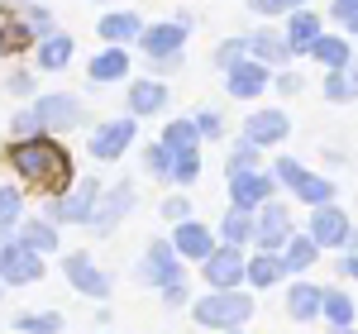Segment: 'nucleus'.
I'll use <instances>...</instances> for the list:
<instances>
[{
  "instance_id": "8",
  "label": "nucleus",
  "mask_w": 358,
  "mask_h": 334,
  "mask_svg": "<svg viewBox=\"0 0 358 334\" xmlns=\"http://www.w3.org/2000/svg\"><path fill=\"white\" fill-rule=\"evenodd\" d=\"M201 263H206V282H210L215 291H224V286H239V282H244V253L234 249V244L210 249Z\"/></svg>"
},
{
  "instance_id": "13",
  "label": "nucleus",
  "mask_w": 358,
  "mask_h": 334,
  "mask_svg": "<svg viewBox=\"0 0 358 334\" xmlns=\"http://www.w3.org/2000/svg\"><path fill=\"white\" fill-rule=\"evenodd\" d=\"M62 273H67V282H72L82 296H96V301H106V296H110V277H106L86 253H72V258L62 263Z\"/></svg>"
},
{
  "instance_id": "31",
  "label": "nucleus",
  "mask_w": 358,
  "mask_h": 334,
  "mask_svg": "<svg viewBox=\"0 0 358 334\" xmlns=\"http://www.w3.org/2000/svg\"><path fill=\"white\" fill-rule=\"evenodd\" d=\"M220 234H224V244H234V249H239L244 239H253V210H239V205H234L220 220Z\"/></svg>"
},
{
  "instance_id": "4",
  "label": "nucleus",
  "mask_w": 358,
  "mask_h": 334,
  "mask_svg": "<svg viewBox=\"0 0 358 334\" xmlns=\"http://www.w3.org/2000/svg\"><path fill=\"white\" fill-rule=\"evenodd\" d=\"M273 191H277V177L263 172V167H248V172H234L229 177V201L239 210H258L263 201H273Z\"/></svg>"
},
{
  "instance_id": "5",
  "label": "nucleus",
  "mask_w": 358,
  "mask_h": 334,
  "mask_svg": "<svg viewBox=\"0 0 358 334\" xmlns=\"http://www.w3.org/2000/svg\"><path fill=\"white\" fill-rule=\"evenodd\" d=\"M287 239H292V210H287V205H273V201H263V215L253 220V244L268 249V253H277Z\"/></svg>"
},
{
  "instance_id": "20",
  "label": "nucleus",
  "mask_w": 358,
  "mask_h": 334,
  "mask_svg": "<svg viewBox=\"0 0 358 334\" xmlns=\"http://www.w3.org/2000/svg\"><path fill=\"white\" fill-rule=\"evenodd\" d=\"M248 53L258 57L263 67H282V62L292 57V48H287V38H282V34H273V29H258V34L248 38Z\"/></svg>"
},
{
  "instance_id": "33",
  "label": "nucleus",
  "mask_w": 358,
  "mask_h": 334,
  "mask_svg": "<svg viewBox=\"0 0 358 334\" xmlns=\"http://www.w3.org/2000/svg\"><path fill=\"white\" fill-rule=\"evenodd\" d=\"M292 191L301 196L306 205H320V201H330V196H334V187L325 182V177H310V172H301V177L292 182Z\"/></svg>"
},
{
  "instance_id": "30",
  "label": "nucleus",
  "mask_w": 358,
  "mask_h": 334,
  "mask_svg": "<svg viewBox=\"0 0 358 334\" xmlns=\"http://www.w3.org/2000/svg\"><path fill=\"white\" fill-rule=\"evenodd\" d=\"M320 315L330 320V325H354V301L334 286V291H320Z\"/></svg>"
},
{
  "instance_id": "16",
  "label": "nucleus",
  "mask_w": 358,
  "mask_h": 334,
  "mask_svg": "<svg viewBox=\"0 0 358 334\" xmlns=\"http://www.w3.org/2000/svg\"><path fill=\"white\" fill-rule=\"evenodd\" d=\"M287 129H292V119L282 110H258V115H248V124H244V134L253 148H273V143L287 139Z\"/></svg>"
},
{
  "instance_id": "9",
  "label": "nucleus",
  "mask_w": 358,
  "mask_h": 334,
  "mask_svg": "<svg viewBox=\"0 0 358 334\" xmlns=\"http://www.w3.org/2000/svg\"><path fill=\"white\" fill-rule=\"evenodd\" d=\"M96 196H101V182H91V177H86V182H77V191L72 196H62V201H53V205H48V220H72V224H86L91 220V210H96Z\"/></svg>"
},
{
  "instance_id": "29",
  "label": "nucleus",
  "mask_w": 358,
  "mask_h": 334,
  "mask_svg": "<svg viewBox=\"0 0 358 334\" xmlns=\"http://www.w3.org/2000/svg\"><path fill=\"white\" fill-rule=\"evenodd\" d=\"M20 239H24L34 253H53V249H57V229H53V220H24Z\"/></svg>"
},
{
  "instance_id": "47",
  "label": "nucleus",
  "mask_w": 358,
  "mask_h": 334,
  "mask_svg": "<svg viewBox=\"0 0 358 334\" xmlns=\"http://www.w3.org/2000/svg\"><path fill=\"white\" fill-rule=\"evenodd\" d=\"M277 91H282V96H296V91H301V77H296V72H282V77H277Z\"/></svg>"
},
{
  "instance_id": "46",
  "label": "nucleus",
  "mask_w": 358,
  "mask_h": 334,
  "mask_svg": "<svg viewBox=\"0 0 358 334\" xmlns=\"http://www.w3.org/2000/svg\"><path fill=\"white\" fill-rule=\"evenodd\" d=\"M29 24H34V34H53V15H48V10H34Z\"/></svg>"
},
{
  "instance_id": "10",
  "label": "nucleus",
  "mask_w": 358,
  "mask_h": 334,
  "mask_svg": "<svg viewBox=\"0 0 358 334\" xmlns=\"http://www.w3.org/2000/svg\"><path fill=\"white\" fill-rule=\"evenodd\" d=\"M310 239L320 244V249H344V239H349V215L330 205V201H320L315 205V215H310Z\"/></svg>"
},
{
  "instance_id": "21",
  "label": "nucleus",
  "mask_w": 358,
  "mask_h": 334,
  "mask_svg": "<svg viewBox=\"0 0 358 334\" xmlns=\"http://www.w3.org/2000/svg\"><path fill=\"white\" fill-rule=\"evenodd\" d=\"M34 62H38L43 72H62V67L72 62V34H43V43H38Z\"/></svg>"
},
{
  "instance_id": "42",
  "label": "nucleus",
  "mask_w": 358,
  "mask_h": 334,
  "mask_svg": "<svg viewBox=\"0 0 358 334\" xmlns=\"http://www.w3.org/2000/svg\"><path fill=\"white\" fill-rule=\"evenodd\" d=\"M196 129H201L206 139H220V134H224V129H220V115H215V110H201V115H196Z\"/></svg>"
},
{
  "instance_id": "49",
  "label": "nucleus",
  "mask_w": 358,
  "mask_h": 334,
  "mask_svg": "<svg viewBox=\"0 0 358 334\" xmlns=\"http://www.w3.org/2000/svg\"><path fill=\"white\" fill-rule=\"evenodd\" d=\"M163 296H167V306H182L187 301V286L177 282V286H163Z\"/></svg>"
},
{
  "instance_id": "25",
  "label": "nucleus",
  "mask_w": 358,
  "mask_h": 334,
  "mask_svg": "<svg viewBox=\"0 0 358 334\" xmlns=\"http://www.w3.org/2000/svg\"><path fill=\"white\" fill-rule=\"evenodd\" d=\"M287 310H292V320H315V315H320V291H315L310 282H296V286L287 291Z\"/></svg>"
},
{
  "instance_id": "32",
  "label": "nucleus",
  "mask_w": 358,
  "mask_h": 334,
  "mask_svg": "<svg viewBox=\"0 0 358 334\" xmlns=\"http://www.w3.org/2000/svg\"><path fill=\"white\" fill-rule=\"evenodd\" d=\"M138 15H106L101 20V38L106 43H124V38H138Z\"/></svg>"
},
{
  "instance_id": "45",
  "label": "nucleus",
  "mask_w": 358,
  "mask_h": 334,
  "mask_svg": "<svg viewBox=\"0 0 358 334\" xmlns=\"http://www.w3.org/2000/svg\"><path fill=\"white\" fill-rule=\"evenodd\" d=\"M253 10H258V15H287L292 0H253Z\"/></svg>"
},
{
  "instance_id": "54",
  "label": "nucleus",
  "mask_w": 358,
  "mask_h": 334,
  "mask_svg": "<svg viewBox=\"0 0 358 334\" xmlns=\"http://www.w3.org/2000/svg\"><path fill=\"white\" fill-rule=\"evenodd\" d=\"M301 5H306V0H292V10H301Z\"/></svg>"
},
{
  "instance_id": "11",
  "label": "nucleus",
  "mask_w": 358,
  "mask_h": 334,
  "mask_svg": "<svg viewBox=\"0 0 358 334\" xmlns=\"http://www.w3.org/2000/svg\"><path fill=\"white\" fill-rule=\"evenodd\" d=\"M134 115H124V119H110V124H101L96 134H91V153L101 158V163H115L129 143H134Z\"/></svg>"
},
{
  "instance_id": "27",
  "label": "nucleus",
  "mask_w": 358,
  "mask_h": 334,
  "mask_svg": "<svg viewBox=\"0 0 358 334\" xmlns=\"http://www.w3.org/2000/svg\"><path fill=\"white\" fill-rule=\"evenodd\" d=\"M310 53L320 57L325 67H349V62H354V48H349L344 38H334V34H320V38L310 43Z\"/></svg>"
},
{
  "instance_id": "12",
  "label": "nucleus",
  "mask_w": 358,
  "mask_h": 334,
  "mask_svg": "<svg viewBox=\"0 0 358 334\" xmlns=\"http://www.w3.org/2000/svg\"><path fill=\"white\" fill-rule=\"evenodd\" d=\"M192 34V20H177V24H153V29H138V43L148 57H177L182 43Z\"/></svg>"
},
{
  "instance_id": "15",
  "label": "nucleus",
  "mask_w": 358,
  "mask_h": 334,
  "mask_svg": "<svg viewBox=\"0 0 358 334\" xmlns=\"http://www.w3.org/2000/svg\"><path fill=\"white\" fill-rule=\"evenodd\" d=\"M268 82H273V67H263L258 57H244L229 67V96H239V101H253L258 91H268Z\"/></svg>"
},
{
  "instance_id": "14",
  "label": "nucleus",
  "mask_w": 358,
  "mask_h": 334,
  "mask_svg": "<svg viewBox=\"0 0 358 334\" xmlns=\"http://www.w3.org/2000/svg\"><path fill=\"white\" fill-rule=\"evenodd\" d=\"M34 115H38L43 129H72V124L82 119V106H77L72 96H62V91H48V96L34 101Z\"/></svg>"
},
{
  "instance_id": "37",
  "label": "nucleus",
  "mask_w": 358,
  "mask_h": 334,
  "mask_svg": "<svg viewBox=\"0 0 358 334\" xmlns=\"http://www.w3.org/2000/svg\"><path fill=\"white\" fill-rule=\"evenodd\" d=\"M244 53H248V38H224L220 48H215V67L229 72L234 62H244Z\"/></svg>"
},
{
  "instance_id": "40",
  "label": "nucleus",
  "mask_w": 358,
  "mask_h": 334,
  "mask_svg": "<svg viewBox=\"0 0 358 334\" xmlns=\"http://www.w3.org/2000/svg\"><path fill=\"white\" fill-rule=\"evenodd\" d=\"M10 129H15L20 139H34V134H43V124H38V115H34V110H20V115H15V124H10Z\"/></svg>"
},
{
  "instance_id": "6",
  "label": "nucleus",
  "mask_w": 358,
  "mask_h": 334,
  "mask_svg": "<svg viewBox=\"0 0 358 334\" xmlns=\"http://www.w3.org/2000/svg\"><path fill=\"white\" fill-rule=\"evenodd\" d=\"M129 205H134V187H129V182H115L110 196H96V210H91L86 224H91L96 234H110L115 224L129 215Z\"/></svg>"
},
{
  "instance_id": "48",
  "label": "nucleus",
  "mask_w": 358,
  "mask_h": 334,
  "mask_svg": "<svg viewBox=\"0 0 358 334\" xmlns=\"http://www.w3.org/2000/svg\"><path fill=\"white\" fill-rule=\"evenodd\" d=\"M339 15V24L349 29V34H358V5H344V10H334Z\"/></svg>"
},
{
  "instance_id": "18",
  "label": "nucleus",
  "mask_w": 358,
  "mask_h": 334,
  "mask_svg": "<svg viewBox=\"0 0 358 334\" xmlns=\"http://www.w3.org/2000/svg\"><path fill=\"white\" fill-rule=\"evenodd\" d=\"M282 38H287L292 53H310V43L320 38V15H310V10L301 5V10L287 20V34H282Z\"/></svg>"
},
{
  "instance_id": "36",
  "label": "nucleus",
  "mask_w": 358,
  "mask_h": 334,
  "mask_svg": "<svg viewBox=\"0 0 358 334\" xmlns=\"http://www.w3.org/2000/svg\"><path fill=\"white\" fill-rule=\"evenodd\" d=\"M325 96H330V101H354V96H358L354 82H349V67H330V77H325Z\"/></svg>"
},
{
  "instance_id": "39",
  "label": "nucleus",
  "mask_w": 358,
  "mask_h": 334,
  "mask_svg": "<svg viewBox=\"0 0 358 334\" xmlns=\"http://www.w3.org/2000/svg\"><path fill=\"white\" fill-rule=\"evenodd\" d=\"M143 167H148V177H167L172 172V153L163 143H153V148H143Z\"/></svg>"
},
{
  "instance_id": "22",
  "label": "nucleus",
  "mask_w": 358,
  "mask_h": 334,
  "mask_svg": "<svg viewBox=\"0 0 358 334\" xmlns=\"http://www.w3.org/2000/svg\"><path fill=\"white\" fill-rule=\"evenodd\" d=\"M167 106V86L163 82H134L129 86V115H158Z\"/></svg>"
},
{
  "instance_id": "43",
  "label": "nucleus",
  "mask_w": 358,
  "mask_h": 334,
  "mask_svg": "<svg viewBox=\"0 0 358 334\" xmlns=\"http://www.w3.org/2000/svg\"><path fill=\"white\" fill-rule=\"evenodd\" d=\"M301 172H306V167L296 163V158H282V163H277V172H273V177H277V182H287V187H292V182L301 177Z\"/></svg>"
},
{
  "instance_id": "51",
  "label": "nucleus",
  "mask_w": 358,
  "mask_h": 334,
  "mask_svg": "<svg viewBox=\"0 0 358 334\" xmlns=\"http://www.w3.org/2000/svg\"><path fill=\"white\" fill-rule=\"evenodd\" d=\"M339 273H344V277H358V253H344V263H339Z\"/></svg>"
},
{
  "instance_id": "7",
  "label": "nucleus",
  "mask_w": 358,
  "mask_h": 334,
  "mask_svg": "<svg viewBox=\"0 0 358 334\" xmlns=\"http://www.w3.org/2000/svg\"><path fill=\"white\" fill-rule=\"evenodd\" d=\"M143 277L153 282V286H177V282H187V268H182V258L172 244H148L143 253Z\"/></svg>"
},
{
  "instance_id": "26",
  "label": "nucleus",
  "mask_w": 358,
  "mask_h": 334,
  "mask_svg": "<svg viewBox=\"0 0 358 334\" xmlns=\"http://www.w3.org/2000/svg\"><path fill=\"white\" fill-rule=\"evenodd\" d=\"M129 72V53H120L110 43V53H101V57H91V82H120Z\"/></svg>"
},
{
  "instance_id": "35",
  "label": "nucleus",
  "mask_w": 358,
  "mask_h": 334,
  "mask_svg": "<svg viewBox=\"0 0 358 334\" xmlns=\"http://www.w3.org/2000/svg\"><path fill=\"white\" fill-rule=\"evenodd\" d=\"M15 325L24 334H57L62 330V315H57V310H43V315H20Z\"/></svg>"
},
{
  "instance_id": "34",
  "label": "nucleus",
  "mask_w": 358,
  "mask_h": 334,
  "mask_svg": "<svg viewBox=\"0 0 358 334\" xmlns=\"http://www.w3.org/2000/svg\"><path fill=\"white\" fill-rule=\"evenodd\" d=\"M172 182H182V187H192L196 177H201V153L187 148V153H172V172H167Z\"/></svg>"
},
{
  "instance_id": "3",
  "label": "nucleus",
  "mask_w": 358,
  "mask_h": 334,
  "mask_svg": "<svg viewBox=\"0 0 358 334\" xmlns=\"http://www.w3.org/2000/svg\"><path fill=\"white\" fill-rule=\"evenodd\" d=\"M38 277H43V253H34L24 239H10L0 249V282L29 286V282H38Z\"/></svg>"
},
{
  "instance_id": "2",
  "label": "nucleus",
  "mask_w": 358,
  "mask_h": 334,
  "mask_svg": "<svg viewBox=\"0 0 358 334\" xmlns=\"http://www.w3.org/2000/svg\"><path fill=\"white\" fill-rule=\"evenodd\" d=\"M192 315H196V325H206V330H239L253 315V296H244L239 286H224V291L201 296L192 306Z\"/></svg>"
},
{
  "instance_id": "24",
  "label": "nucleus",
  "mask_w": 358,
  "mask_h": 334,
  "mask_svg": "<svg viewBox=\"0 0 358 334\" xmlns=\"http://www.w3.org/2000/svg\"><path fill=\"white\" fill-rule=\"evenodd\" d=\"M282 249H287V253H282V268H287V273H306V268L320 258V244H315L310 234H301V239H287Z\"/></svg>"
},
{
  "instance_id": "50",
  "label": "nucleus",
  "mask_w": 358,
  "mask_h": 334,
  "mask_svg": "<svg viewBox=\"0 0 358 334\" xmlns=\"http://www.w3.org/2000/svg\"><path fill=\"white\" fill-rule=\"evenodd\" d=\"M29 86H34V82H29V72H15V77H10V91H15V96H24Z\"/></svg>"
},
{
  "instance_id": "19",
  "label": "nucleus",
  "mask_w": 358,
  "mask_h": 334,
  "mask_svg": "<svg viewBox=\"0 0 358 334\" xmlns=\"http://www.w3.org/2000/svg\"><path fill=\"white\" fill-rule=\"evenodd\" d=\"M29 43H34V24H29V15H10V10H0V53H24Z\"/></svg>"
},
{
  "instance_id": "23",
  "label": "nucleus",
  "mask_w": 358,
  "mask_h": 334,
  "mask_svg": "<svg viewBox=\"0 0 358 334\" xmlns=\"http://www.w3.org/2000/svg\"><path fill=\"white\" fill-rule=\"evenodd\" d=\"M277 277H287V268H282V258L277 253H268V249H258V258L253 263H244V282H253V286H273Z\"/></svg>"
},
{
  "instance_id": "55",
  "label": "nucleus",
  "mask_w": 358,
  "mask_h": 334,
  "mask_svg": "<svg viewBox=\"0 0 358 334\" xmlns=\"http://www.w3.org/2000/svg\"><path fill=\"white\" fill-rule=\"evenodd\" d=\"M220 334H234V330H220Z\"/></svg>"
},
{
  "instance_id": "38",
  "label": "nucleus",
  "mask_w": 358,
  "mask_h": 334,
  "mask_svg": "<svg viewBox=\"0 0 358 334\" xmlns=\"http://www.w3.org/2000/svg\"><path fill=\"white\" fill-rule=\"evenodd\" d=\"M20 191L15 187H0V229H10V224H20Z\"/></svg>"
},
{
  "instance_id": "28",
  "label": "nucleus",
  "mask_w": 358,
  "mask_h": 334,
  "mask_svg": "<svg viewBox=\"0 0 358 334\" xmlns=\"http://www.w3.org/2000/svg\"><path fill=\"white\" fill-rule=\"evenodd\" d=\"M196 139H201L196 119H172V124L163 129V148L167 153H187V148H196Z\"/></svg>"
},
{
  "instance_id": "53",
  "label": "nucleus",
  "mask_w": 358,
  "mask_h": 334,
  "mask_svg": "<svg viewBox=\"0 0 358 334\" xmlns=\"http://www.w3.org/2000/svg\"><path fill=\"white\" fill-rule=\"evenodd\" d=\"M344 5H358V0H334V10H344Z\"/></svg>"
},
{
  "instance_id": "44",
  "label": "nucleus",
  "mask_w": 358,
  "mask_h": 334,
  "mask_svg": "<svg viewBox=\"0 0 358 334\" xmlns=\"http://www.w3.org/2000/svg\"><path fill=\"white\" fill-rule=\"evenodd\" d=\"M253 158H258V153H253V143L244 139V148H239V153H234V163H229V177H234V172H248V167H253Z\"/></svg>"
},
{
  "instance_id": "17",
  "label": "nucleus",
  "mask_w": 358,
  "mask_h": 334,
  "mask_svg": "<svg viewBox=\"0 0 358 334\" xmlns=\"http://www.w3.org/2000/svg\"><path fill=\"white\" fill-rule=\"evenodd\" d=\"M172 249H177V258H192V263H201L206 253L215 249V239H210V229H206V224H196V220H177Z\"/></svg>"
},
{
  "instance_id": "52",
  "label": "nucleus",
  "mask_w": 358,
  "mask_h": 334,
  "mask_svg": "<svg viewBox=\"0 0 358 334\" xmlns=\"http://www.w3.org/2000/svg\"><path fill=\"white\" fill-rule=\"evenodd\" d=\"M330 334H354V330H349V325H334V330Z\"/></svg>"
},
{
  "instance_id": "1",
  "label": "nucleus",
  "mask_w": 358,
  "mask_h": 334,
  "mask_svg": "<svg viewBox=\"0 0 358 334\" xmlns=\"http://www.w3.org/2000/svg\"><path fill=\"white\" fill-rule=\"evenodd\" d=\"M10 167L20 172V182H29L34 191H62V187L72 182V158H67V148L53 143L48 134L20 139L10 148Z\"/></svg>"
},
{
  "instance_id": "41",
  "label": "nucleus",
  "mask_w": 358,
  "mask_h": 334,
  "mask_svg": "<svg viewBox=\"0 0 358 334\" xmlns=\"http://www.w3.org/2000/svg\"><path fill=\"white\" fill-rule=\"evenodd\" d=\"M163 215H167L172 224H177V220H192V205H187V196H167V201H163Z\"/></svg>"
}]
</instances>
